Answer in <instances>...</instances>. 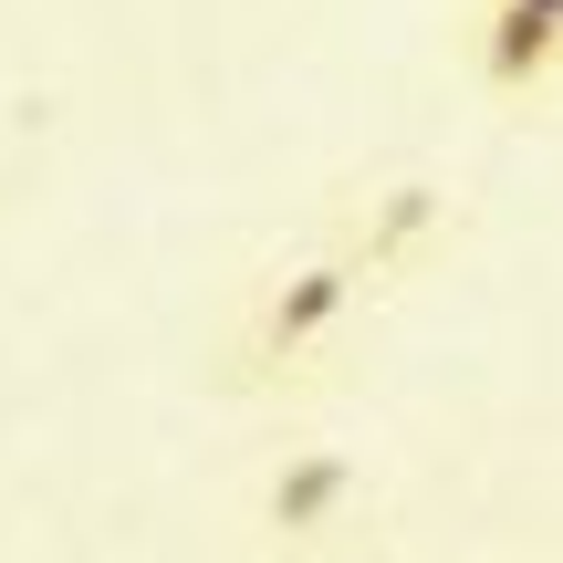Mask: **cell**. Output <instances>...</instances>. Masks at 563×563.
Segmentation results:
<instances>
[{
	"label": "cell",
	"mask_w": 563,
	"mask_h": 563,
	"mask_svg": "<svg viewBox=\"0 0 563 563\" xmlns=\"http://www.w3.org/2000/svg\"><path fill=\"white\" fill-rule=\"evenodd\" d=\"M344 501H355V460H344V449H292V460L272 470V490H262L272 532H292V543L334 532V522H344Z\"/></svg>",
	"instance_id": "3"
},
{
	"label": "cell",
	"mask_w": 563,
	"mask_h": 563,
	"mask_svg": "<svg viewBox=\"0 0 563 563\" xmlns=\"http://www.w3.org/2000/svg\"><path fill=\"white\" fill-rule=\"evenodd\" d=\"M365 282H376L365 251H313V262H292V272L262 292V313H251V365L282 376V365H302L313 344H334L344 313L365 302Z\"/></svg>",
	"instance_id": "1"
},
{
	"label": "cell",
	"mask_w": 563,
	"mask_h": 563,
	"mask_svg": "<svg viewBox=\"0 0 563 563\" xmlns=\"http://www.w3.org/2000/svg\"><path fill=\"white\" fill-rule=\"evenodd\" d=\"M470 53H481V84H490V95H543V84L563 74V32H553L543 11H522V0H481Z\"/></svg>",
	"instance_id": "2"
},
{
	"label": "cell",
	"mask_w": 563,
	"mask_h": 563,
	"mask_svg": "<svg viewBox=\"0 0 563 563\" xmlns=\"http://www.w3.org/2000/svg\"><path fill=\"white\" fill-rule=\"evenodd\" d=\"M522 11H543V21H553V32H563V0H522Z\"/></svg>",
	"instance_id": "4"
}]
</instances>
